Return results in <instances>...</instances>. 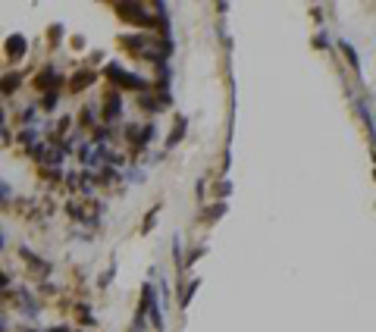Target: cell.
Segmentation results:
<instances>
[{
  "instance_id": "6da1fadb",
  "label": "cell",
  "mask_w": 376,
  "mask_h": 332,
  "mask_svg": "<svg viewBox=\"0 0 376 332\" xmlns=\"http://www.w3.org/2000/svg\"><path fill=\"white\" fill-rule=\"evenodd\" d=\"M104 72H107V79H113V82H116V85H122V88H138V94H148V91H151V85H148L145 79H138V76H129V72H122L116 63H110Z\"/></svg>"
},
{
  "instance_id": "7a4b0ae2",
  "label": "cell",
  "mask_w": 376,
  "mask_h": 332,
  "mask_svg": "<svg viewBox=\"0 0 376 332\" xmlns=\"http://www.w3.org/2000/svg\"><path fill=\"white\" fill-rule=\"evenodd\" d=\"M116 13L122 16V19H129V22H138V25H154L157 19L154 16H148L141 7H135V4H116Z\"/></svg>"
},
{
  "instance_id": "3957f363",
  "label": "cell",
  "mask_w": 376,
  "mask_h": 332,
  "mask_svg": "<svg viewBox=\"0 0 376 332\" xmlns=\"http://www.w3.org/2000/svg\"><path fill=\"white\" fill-rule=\"evenodd\" d=\"M60 85H63V79H60V76H57V72H53L50 66H47V69L41 72V76H38V79H35V88H41V91H47V94H53V91H57Z\"/></svg>"
},
{
  "instance_id": "277c9868",
  "label": "cell",
  "mask_w": 376,
  "mask_h": 332,
  "mask_svg": "<svg viewBox=\"0 0 376 332\" xmlns=\"http://www.w3.org/2000/svg\"><path fill=\"white\" fill-rule=\"evenodd\" d=\"M7 53H10L13 60H19L22 53H25V38H22V35H13V38L7 41Z\"/></svg>"
},
{
  "instance_id": "5b68a950",
  "label": "cell",
  "mask_w": 376,
  "mask_h": 332,
  "mask_svg": "<svg viewBox=\"0 0 376 332\" xmlns=\"http://www.w3.org/2000/svg\"><path fill=\"white\" fill-rule=\"evenodd\" d=\"M104 113H107V116H104L107 122H116V119H119V94H116V91L107 97V110H104Z\"/></svg>"
},
{
  "instance_id": "8992f818",
  "label": "cell",
  "mask_w": 376,
  "mask_h": 332,
  "mask_svg": "<svg viewBox=\"0 0 376 332\" xmlns=\"http://www.w3.org/2000/svg\"><path fill=\"white\" fill-rule=\"evenodd\" d=\"M91 79H94V76H91V72H88V69H82V72H79V76H76L73 82H69V91H73V94H79V91H82L85 85H91Z\"/></svg>"
},
{
  "instance_id": "52a82bcc",
  "label": "cell",
  "mask_w": 376,
  "mask_h": 332,
  "mask_svg": "<svg viewBox=\"0 0 376 332\" xmlns=\"http://www.w3.org/2000/svg\"><path fill=\"white\" fill-rule=\"evenodd\" d=\"M182 132H185V116H179V119H176V125H173V132H169V138H166V144H169V147H173V144H179Z\"/></svg>"
},
{
  "instance_id": "ba28073f",
  "label": "cell",
  "mask_w": 376,
  "mask_h": 332,
  "mask_svg": "<svg viewBox=\"0 0 376 332\" xmlns=\"http://www.w3.org/2000/svg\"><path fill=\"white\" fill-rule=\"evenodd\" d=\"M338 47L345 50V57H348V63H351L354 69H361V60H357V53H354V47H351L348 41H338Z\"/></svg>"
},
{
  "instance_id": "9c48e42d",
  "label": "cell",
  "mask_w": 376,
  "mask_h": 332,
  "mask_svg": "<svg viewBox=\"0 0 376 332\" xmlns=\"http://www.w3.org/2000/svg\"><path fill=\"white\" fill-rule=\"evenodd\" d=\"M16 85H19V79H16V76H7V79H4V94H13Z\"/></svg>"
},
{
  "instance_id": "30bf717a",
  "label": "cell",
  "mask_w": 376,
  "mask_h": 332,
  "mask_svg": "<svg viewBox=\"0 0 376 332\" xmlns=\"http://www.w3.org/2000/svg\"><path fill=\"white\" fill-rule=\"evenodd\" d=\"M82 122H85V125H91V122H94V110H88V107H85V110H82Z\"/></svg>"
},
{
  "instance_id": "8fae6325",
  "label": "cell",
  "mask_w": 376,
  "mask_h": 332,
  "mask_svg": "<svg viewBox=\"0 0 376 332\" xmlns=\"http://www.w3.org/2000/svg\"><path fill=\"white\" fill-rule=\"evenodd\" d=\"M320 50H323V47H329V41H326V35H317V41H314Z\"/></svg>"
},
{
  "instance_id": "7c38bea8",
  "label": "cell",
  "mask_w": 376,
  "mask_h": 332,
  "mask_svg": "<svg viewBox=\"0 0 376 332\" xmlns=\"http://www.w3.org/2000/svg\"><path fill=\"white\" fill-rule=\"evenodd\" d=\"M154 216H157V210H151V213H148V219H145V232L154 226Z\"/></svg>"
}]
</instances>
